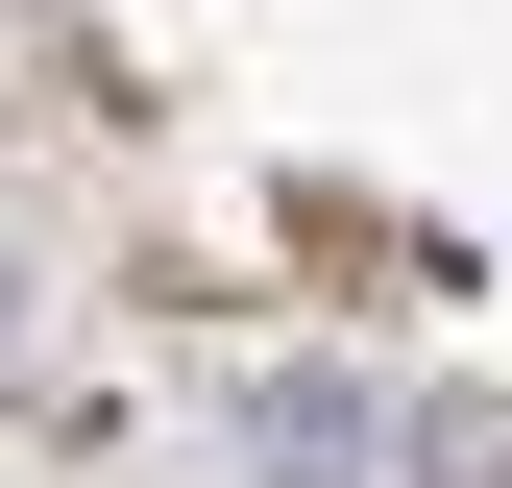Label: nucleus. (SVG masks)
<instances>
[{
    "label": "nucleus",
    "instance_id": "7ed1b4c3",
    "mask_svg": "<svg viewBox=\"0 0 512 488\" xmlns=\"http://www.w3.org/2000/svg\"><path fill=\"white\" fill-rule=\"evenodd\" d=\"M0 342H25V269H0Z\"/></svg>",
    "mask_w": 512,
    "mask_h": 488
},
{
    "label": "nucleus",
    "instance_id": "f257e3e1",
    "mask_svg": "<svg viewBox=\"0 0 512 488\" xmlns=\"http://www.w3.org/2000/svg\"><path fill=\"white\" fill-rule=\"evenodd\" d=\"M220 464H244V488H391L415 415L366 391L342 342H244V366H220Z\"/></svg>",
    "mask_w": 512,
    "mask_h": 488
},
{
    "label": "nucleus",
    "instance_id": "f03ea898",
    "mask_svg": "<svg viewBox=\"0 0 512 488\" xmlns=\"http://www.w3.org/2000/svg\"><path fill=\"white\" fill-rule=\"evenodd\" d=\"M391 488H512V391H439V415H415V464H391Z\"/></svg>",
    "mask_w": 512,
    "mask_h": 488
}]
</instances>
